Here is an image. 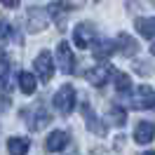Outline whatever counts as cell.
I'll list each match as a JSON object with an SVG mask.
<instances>
[{
  "mask_svg": "<svg viewBox=\"0 0 155 155\" xmlns=\"http://www.w3.org/2000/svg\"><path fill=\"white\" fill-rule=\"evenodd\" d=\"M66 143H68V134H66V132H61V129H57V132H52V134H49L45 148H47L49 153H57V150H64Z\"/></svg>",
  "mask_w": 155,
  "mask_h": 155,
  "instance_id": "12",
  "label": "cell"
},
{
  "mask_svg": "<svg viewBox=\"0 0 155 155\" xmlns=\"http://www.w3.org/2000/svg\"><path fill=\"white\" fill-rule=\"evenodd\" d=\"M97 2H99V0H97Z\"/></svg>",
  "mask_w": 155,
  "mask_h": 155,
  "instance_id": "24",
  "label": "cell"
},
{
  "mask_svg": "<svg viewBox=\"0 0 155 155\" xmlns=\"http://www.w3.org/2000/svg\"><path fill=\"white\" fill-rule=\"evenodd\" d=\"M7 73H10V59H7V54H2V52H0V87L5 85Z\"/></svg>",
  "mask_w": 155,
  "mask_h": 155,
  "instance_id": "20",
  "label": "cell"
},
{
  "mask_svg": "<svg viewBox=\"0 0 155 155\" xmlns=\"http://www.w3.org/2000/svg\"><path fill=\"white\" fill-rule=\"evenodd\" d=\"M153 136H155V125L150 122V120H141V122L136 125V129H134L136 143H150Z\"/></svg>",
  "mask_w": 155,
  "mask_h": 155,
  "instance_id": "11",
  "label": "cell"
},
{
  "mask_svg": "<svg viewBox=\"0 0 155 155\" xmlns=\"http://www.w3.org/2000/svg\"><path fill=\"white\" fill-rule=\"evenodd\" d=\"M33 66H35V73H38V78L42 82H49V80H52V75H54V61H52V54H49L47 49L40 52L38 57H35Z\"/></svg>",
  "mask_w": 155,
  "mask_h": 155,
  "instance_id": "5",
  "label": "cell"
},
{
  "mask_svg": "<svg viewBox=\"0 0 155 155\" xmlns=\"http://www.w3.org/2000/svg\"><path fill=\"white\" fill-rule=\"evenodd\" d=\"M10 108V97H5V94H0V113H5Z\"/></svg>",
  "mask_w": 155,
  "mask_h": 155,
  "instance_id": "22",
  "label": "cell"
},
{
  "mask_svg": "<svg viewBox=\"0 0 155 155\" xmlns=\"http://www.w3.org/2000/svg\"><path fill=\"white\" fill-rule=\"evenodd\" d=\"M26 28H28V33H40L42 28H47V10L31 7L26 12Z\"/></svg>",
  "mask_w": 155,
  "mask_h": 155,
  "instance_id": "6",
  "label": "cell"
},
{
  "mask_svg": "<svg viewBox=\"0 0 155 155\" xmlns=\"http://www.w3.org/2000/svg\"><path fill=\"white\" fill-rule=\"evenodd\" d=\"M7 35H10V26H7L5 21H0V42L7 38Z\"/></svg>",
  "mask_w": 155,
  "mask_h": 155,
  "instance_id": "21",
  "label": "cell"
},
{
  "mask_svg": "<svg viewBox=\"0 0 155 155\" xmlns=\"http://www.w3.org/2000/svg\"><path fill=\"white\" fill-rule=\"evenodd\" d=\"M99 40V31L92 21H85V24H78L75 31H73V42H75L80 49H87L92 45H97Z\"/></svg>",
  "mask_w": 155,
  "mask_h": 155,
  "instance_id": "2",
  "label": "cell"
},
{
  "mask_svg": "<svg viewBox=\"0 0 155 155\" xmlns=\"http://www.w3.org/2000/svg\"><path fill=\"white\" fill-rule=\"evenodd\" d=\"M113 78H115V89L117 92H122V94L132 92V80H129L127 73H113Z\"/></svg>",
  "mask_w": 155,
  "mask_h": 155,
  "instance_id": "18",
  "label": "cell"
},
{
  "mask_svg": "<svg viewBox=\"0 0 155 155\" xmlns=\"http://www.w3.org/2000/svg\"><path fill=\"white\" fill-rule=\"evenodd\" d=\"M5 7H10V10H14V7H19V0H0Z\"/></svg>",
  "mask_w": 155,
  "mask_h": 155,
  "instance_id": "23",
  "label": "cell"
},
{
  "mask_svg": "<svg viewBox=\"0 0 155 155\" xmlns=\"http://www.w3.org/2000/svg\"><path fill=\"white\" fill-rule=\"evenodd\" d=\"M110 73H113V68H110V64H97L94 68H89V71H85V78H87V82H92V85H97V87H101V85H106L108 78H110Z\"/></svg>",
  "mask_w": 155,
  "mask_h": 155,
  "instance_id": "7",
  "label": "cell"
},
{
  "mask_svg": "<svg viewBox=\"0 0 155 155\" xmlns=\"http://www.w3.org/2000/svg\"><path fill=\"white\" fill-rule=\"evenodd\" d=\"M108 122H110V125H115V127H122V125L127 122L125 108H120L117 104H113V106L108 108Z\"/></svg>",
  "mask_w": 155,
  "mask_h": 155,
  "instance_id": "16",
  "label": "cell"
},
{
  "mask_svg": "<svg viewBox=\"0 0 155 155\" xmlns=\"http://www.w3.org/2000/svg\"><path fill=\"white\" fill-rule=\"evenodd\" d=\"M35 87H38L35 75H33V73H28V71H21V73H19V89L24 92V94H33V92H35Z\"/></svg>",
  "mask_w": 155,
  "mask_h": 155,
  "instance_id": "15",
  "label": "cell"
},
{
  "mask_svg": "<svg viewBox=\"0 0 155 155\" xmlns=\"http://www.w3.org/2000/svg\"><path fill=\"white\" fill-rule=\"evenodd\" d=\"M82 113H85V117H87V120H85V122H87V127L94 132V134H99V136L106 134V125H104V122H99V117L92 113L89 104H82Z\"/></svg>",
  "mask_w": 155,
  "mask_h": 155,
  "instance_id": "13",
  "label": "cell"
},
{
  "mask_svg": "<svg viewBox=\"0 0 155 155\" xmlns=\"http://www.w3.org/2000/svg\"><path fill=\"white\" fill-rule=\"evenodd\" d=\"M71 12H73V7H71V2H66V0H54V2H49V7H47V14L57 24H64V19H66Z\"/></svg>",
  "mask_w": 155,
  "mask_h": 155,
  "instance_id": "9",
  "label": "cell"
},
{
  "mask_svg": "<svg viewBox=\"0 0 155 155\" xmlns=\"http://www.w3.org/2000/svg\"><path fill=\"white\" fill-rule=\"evenodd\" d=\"M153 26H155L153 17H139V19H136V31H139L146 40H153V35H155Z\"/></svg>",
  "mask_w": 155,
  "mask_h": 155,
  "instance_id": "14",
  "label": "cell"
},
{
  "mask_svg": "<svg viewBox=\"0 0 155 155\" xmlns=\"http://www.w3.org/2000/svg\"><path fill=\"white\" fill-rule=\"evenodd\" d=\"M113 52H115V42L104 40V42H99V47L94 49V57H97V59H108Z\"/></svg>",
  "mask_w": 155,
  "mask_h": 155,
  "instance_id": "19",
  "label": "cell"
},
{
  "mask_svg": "<svg viewBox=\"0 0 155 155\" xmlns=\"http://www.w3.org/2000/svg\"><path fill=\"white\" fill-rule=\"evenodd\" d=\"M7 150L12 155H21L28 150V139H21V136H12L7 139Z\"/></svg>",
  "mask_w": 155,
  "mask_h": 155,
  "instance_id": "17",
  "label": "cell"
},
{
  "mask_svg": "<svg viewBox=\"0 0 155 155\" xmlns=\"http://www.w3.org/2000/svg\"><path fill=\"white\" fill-rule=\"evenodd\" d=\"M153 89L148 87V85H139V89L134 92V97H132V106L134 108H143V110H148V108H153Z\"/></svg>",
  "mask_w": 155,
  "mask_h": 155,
  "instance_id": "8",
  "label": "cell"
},
{
  "mask_svg": "<svg viewBox=\"0 0 155 155\" xmlns=\"http://www.w3.org/2000/svg\"><path fill=\"white\" fill-rule=\"evenodd\" d=\"M115 52L120 54H125V57H134L136 52H139V45H136V40L132 35H127V33H120L115 40Z\"/></svg>",
  "mask_w": 155,
  "mask_h": 155,
  "instance_id": "10",
  "label": "cell"
},
{
  "mask_svg": "<svg viewBox=\"0 0 155 155\" xmlns=\"http://www.w3.org/2000/svg\"><path fill=\"white\" fill-rule=\"evenodd\" d=\"M21 115L26 117V125H28V129H33V132H40V129H45V127L52 122V115H49V110L42 106V104H35L33 108L24 110Z\"/></svg>",
  "mask_w": 155,
  "mask_h": 155,
  "instance_id": "1",
  "label": "cell"
},
{
  "mask_svg": "<svg viewBox=\"0 0 155 155\" xmlns=\"http://www.w3.org/2000/svg\"><path fill=\"white\" fill-rule=\"evenodd\" d=\"M57 64L59 68L71 75V73H75V57H73V52H71V45H68L66 40H61L57 45Z\"/></svg>",
  "mask_w": 155,
  "mask_h": 155,
  "instance_id": "4",
  "label": "cell"
},
{
  "mask_svg": "<svg viewBox=\"0 0 155 155\" xmlns=\"http://www.w3.org/2000/svg\"><path fill=\"white\" fill-rule=\"evenodd\" d=\"M52 104H54V108H57L59 113L68 115V113L73 110V106H75V89L71 87V85H64V87L54 94Z\"/></svg>",
  "mask_w": 155,
  "mask_h": 155,
  "instance_id": "3",
  "label": "cell"
}]
</instances>
